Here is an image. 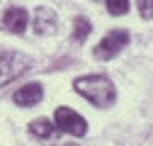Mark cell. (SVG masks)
Instances as JSON below:
<instances>
[{
  "instance_id": "6da1fadb",
  "label": "cell",
  "mask_w": 153,
  "mask_h": 146,
  "mask_svg": "<svg viewBox=\"0 0 153 146\" xmlns=\"http://www.w3.org/2000/svg\"><path fill=\"white\" fill-rule=\"evenodd\" d=\"M73 88L78 95H83L88 102L97 107H109L117 100V88L107 76H83L73 83Z\"/></svg>"
},
{
  "instance_id": "7a4b0ae2",
  "label": "cell",
  "mask_w": 153,
  "mask_h": 146,
  "mask_svg": "<svg viewBox=\"0 0 153 146\" xmlns=\"http://www.w3.org/2000/svg\"><path fill=\"white\" fill-rule=\"evenodd\" d=\"M32 59L25 56V54H17V51H5L0 54V88L12 83L15 78H20L22 73H27L32 68Z\"/></svg>"
},
{
  "instance_id": "3957f363",
  "label": "cell",
  "mask_w": 153,
  "mask_h": 146,
  "mask_svg": "<svg viewBox=\"0 0 153 146\" xmlns=\"http://www.w3.org/2000/svg\"><path fill=\"white\" fill-rule=\"evenodd\" d=\"M53 127H59L61 132L73 134V136H83L88 132V122L78 112H73L71 107H59L53 112Z\"/></svg>"
},
{
  "instance_id": "277c9868",
  "label": "cell",
  "mask_w": 153,
  "mask_h": 146,
  "mask_svg": "<svg viewBox=\"0 0 153 146\" xmlns=\"http://www.w3.org/2000/svg\"><path fill=\"white\" fill-rule=\"evenodd\" d=\"M129 44V32L124 29H114L109 34L102 36V42L97 44V49H95V59H100V61H109L114 59L117 54Z\"/></svg>"
},
{
  "instance_id": "5b68a950",
  "label": "cell",
  "mask_w": 153,
  "mask_h": 146,
  "mask_svg": "<svg viewBox=\"0 0 153 146\" xmlns=\"http://www.w3.org/2000/svg\"><path fill=\"white\" fill-rule=\"evenodd\" d=\"M3 25H5V29L12 32V34H22V32L27 29V25H29V15H27V10H22V7H10V10H5V15H3Z\"/></svg>"
},
{
  "instance_id": "8992f818",
  "label": "cell",
  "mask_w": 153,
  "mask_h": 146,
  "mask_svg": "<svg viewBox=\"0 0 153 146\" xmlns=\"http://www.w3.org/2000/svg\"><path fill=\"white\" fill-rule=\"evenodd\" d=\"M59 29V17L49 7H36L34 12V32L36 34H53Z\"/></svg>"
},
{
  "instance_id": "52a82bcc",
  "label": "cell",
  "mask_w": 153,
  "mask_h": 146,
  "mask_svg": "<svg viewBox=\"0 0 153 146\" xmlns=\"http://www.w3.org/2000/svg\"><path fill=\"white\" fill-rule=\"evenodd\" d=\"M42 95H44V88L39 83H27L15 93V102L22 105V107H32V105H36L42 100Z\"/></svg>"
},
{
  "instance_id": "ba28073f",
  "label": "cell",
  "mask_w": 153,
  "mask_h": 146,
  "mask_svg": "<svg viewBox=\"0 0 153 146\" xmlns=\"http://www.w3.org/2000/svg\"><path fill=\"white\" fill-rule=\"evenodd\" d=\"M53 122L51 119H46V117H39V119H34L32 124H29V132L34 134V136H39V139H49V136H53Z\"/></svg>"
},
{
  "instance_id": "9c48e42d",
  "label": "cell",
  "mask_w": 153,
  "mask_h": 146,
  "mask_svg": "<svg viewBox=\"0 0 153 146\" xmlns=\"http://www.w3.org/2000/svg\"><path fill=\"white\" fill-rule=\"evenodd\" d=\"M90 22L85 20V17H78V20H75V27H73V39L78 42V44H83L85 39H88V34H90Z\"/></svg>"
},
{
  "instance_id": "30bf717a",
  "label": "cell",
  "mask_w": 153,
  "mask_h": 146,
  "mask_svg": "<svg viewBox=\"0 0 153 146\" xmlns=\"http://www.w3.org/2000/svg\"><path fill=\"white\" fill-rule=\"evenodd\" d=\"M109 15H126L129 12V0H105Z\"/></svg>"
},
{
  "instance_id": "8fae6325",
  "label": "cell",
  "mask_w": 153,
  "mask_h": 146,
  "mask_svg": "<svg viewBox=\"0 0 153 146\" xmlns=\"http://www.w3.org/2000/svg\"><path fill=\"white\" fill-rule=\"evenodd\" d=\"M139 12H141V17L151 20V17H153V0H141V3H139Z\"/></svg>"
},
{
  "instance_id": "7c38bea8",
  "label": "cell",
  "mask_w": 153,
  "mask_h": 146,
  "mask_svg": "<svg viewBox=\"0 0 153 146\" xmlns=\"http://www.w3.org/2000/svg\"><path fill=\"white\" fill-rule=\"evenodd\" d=\"M71 146H75V144H71Z\"/></svg>"
}]
</instances>
